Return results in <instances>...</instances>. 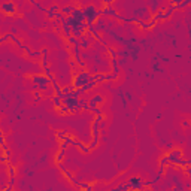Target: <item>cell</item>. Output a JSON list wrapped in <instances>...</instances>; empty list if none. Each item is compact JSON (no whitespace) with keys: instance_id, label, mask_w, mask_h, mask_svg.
Wrapping results in <instances>:
<instances>
[{"instance_id":"2","label":"cell","mask_w":191,"mask_h":191,"mask_svg":"<svg viewBox=\"0 0 191 191\" xmlns=\"http://www.w3.org/2000/svg\"><path fill=\"white\" fill-rule=\"evenodd\" d=\"M0 9H2L3 12H8V14H14L15 12V5L12 3V2H8V3H2L0 5Z\"/></svg>"},{"instance_id":"1","label":"cell","mask_w":191,"mask_h":191,"mask_svg":"<svg viewBox=\"0 0 191 191\" xmlns=\"http://www.w3.org/2000/svg\"><path fill=\"white\" fill-rule=\"evenodd\" d=\"M88 81H90V75L85 73V72H82V73H79L78 78L75 79V87H82L84 84H88Z\"/></svg>"}]
</instances>
